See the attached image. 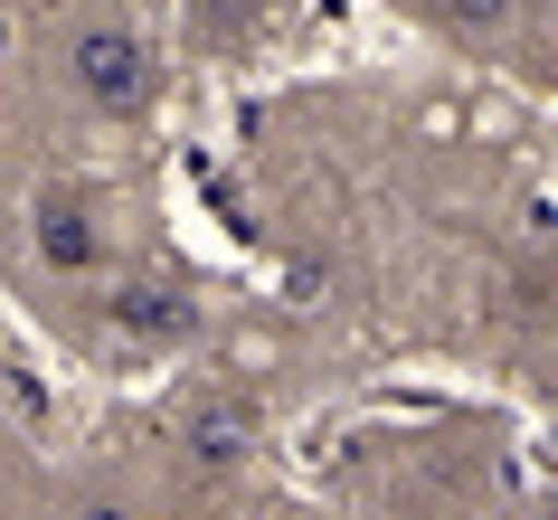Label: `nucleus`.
Returning <instances> with one entry per match:
<instances>
[{"instance_id":"nucleus-2","label":"nucleus","mask_w":558,"mask_h":520,"mask_svg":"<svg viewBox=\"0 0 558 520\" xmlns=\"http://www.w3.org/2000/svg\"><path fill=\"white\" fill-rule=\"evenodd\" d=\"M105 322H114L123 341H143V350H171L199 331V293L171 285V275H123L114 293H105Z\"/></svg>"},{"instance_id":"nucleus-5","label":"nucleus","mask_w":558,"mask_h":520,"mask_svg":"<svg viewBox=\"0 0 558 520\" xmlns=\"http://www.w3.org/2000/svg\"><path fill=\"white\" fill-rule=\"evenodd\" d=\"M501 10H511V0H454V20H464V29H501Z\"/></svg>"},{"instance_id":"nucleus-4","label":"nucleus","mask_w":558,"mask_h":520,"mask_svg":"<svg viewBox=\"0 0 558 520\" xmlns=\"http://www.w3.org/2000/svg\"><path fill=\"white\" fill-rule=\"evenodd\" d=\"M246 445H256V407L246 398H218L190 416V455L208 463V473H228V463H246Z\"/></svg>"},{"instance_id":"nucleus-1","label":"nucleus","mask_w":558,"mask_h":520,"mask_svg":"<svg viewBox=\"0 0 558 520\" xmlns=\"http://www.w3.org/2000/svg\"><path fill=\"white\" fill-rule=\"evenodd\" d=\"M66 86L86 95L105 123L143 114L151 105V38L123 29V20H95V29H76V48H66Z\"/></svg>"},{"instance_id":"nucleus-3","label":"nucleus","mask_w":558,"mask_h":520,"mask_svg":"<svg viewBox=\"0 0 558 520\" xmlns=\"http://www.w3.org/2000/svg\"><path fill=\"white\" fill-rule=\"evenodd\" d=\"M29 237H38V265H48V275H95V265H105V228H95V208L66 199V190L29 208Z\"/></svg>"}]
</instances>
